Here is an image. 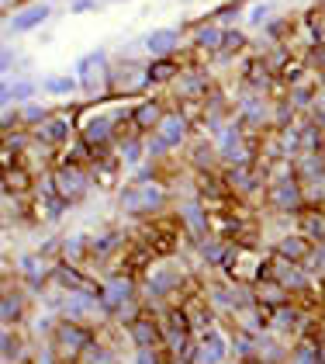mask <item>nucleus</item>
I'll return each instance as SVG.
<instances>
[{
	"instance_id": "nucleus-7",
	"label": "nucleus",
	"mask_w": 325,
	"mask_h": 364,
	"mask_svg": "<svg viewBox=\"0 0 325 364\" xmlns=\"http://www.w3.org/2000/svg\"><path fill=\"white\" fill-rule=\"evenodd\" d=\"M142 295V284H138L128 271H118V274H104L101 278V295H97V302H101V312L114 319V312L125 306V302H132Z\"/></svg>"
},
{
	"instance_id": "nucleus-3",
	"label": "nucleus",
	"mask_w": 325,
	"mask_h": 364,
	"mask_svg": "<svg viewBox=\"0 0 325 364\" xmlns=\"http://www.w3.org/2000/svg\"><path fill=\"white\" fill-rule=\"evenodd\" d=\"M45 340H49V347L55 350V358L62 364H80L83 354L97 343V336H94V330L87 323H70V319H59V326Z\"/></svg>"
},
{
	"instance_id": "nucleus-21",
	"label": "nucleus",
	"mask_w": 325,
	"mask_h": 364,
	"mask_svg": "<svg viewBox=\"0 0 325 364\" xmlns=\"http://www.w3.org/2000/svg\"><path fill=\"white\" fill-rule=\"evenodd\" d=\"M114 156L121 160V167H125V170L142 167V164L149 160V153H145V136H138V132H132V136H121V139L114 142Z\"/></svg>"
},
{
	"instance_id": "nucleus-5",
	"label": "nucleus",
	"mask_w": 325,
	"mask_h": 364,
	"mask_svg": "<svg viewBox=\"0 0 325 364\" xmlns=\"http://www.w3.org/2000/svg\"><path fill=\"white\" fill-rule=\"evenodd\" d=\"M49 173H53V184L55 191H59V198H66L70 205H80V201H87L90 198V191H94V173H90V167H83V164H55V167H49Z\"/></svg>"
},
{
	"instance_id": "nucleus-25",
	"label": "nucleus",
	"mask_w": 325,
	"mask_h": 364,
	"mask_svg": "<svg viewBox=\"0 0 325 364\" xmlns=\"http://www.w3.org/2000/svg\"><path fill=\"white\" fill-rule=\"evenodd\" d=\"M53 114H55V108L31 101V105H21V125H25L28 132H35V129H38V125H45Z\"/></svg>"
},
{
	"instance_id": "nucleus-11",
	"label": "nucleus",
	"mask_w": 325,
	"mask_h": 364,
	"mask_svg": "<svg viewBox=\"0 0 325 364\" xmlns=\"http://www.w3.org/2000/svg\"><path fill=\"white\" fill-rule=\"evenodd\" d=\"M145 42V56L149 59H162V56H177L180 46H184V28L177 25H166V28H153L142 35Z\"/></svg>"
},
{
	"instance_id": "nucleus-4",
	"label": "nucleus",
	"mask_w": 325,
	"mask_h": 364,
	"mask_svg": "<svg viewBox=\"0 0 325 364\" xmlns=\"http://www.w3.org/2000/svg\"><path fill=\"white\" fill-rule=\"evenodd\" d=\"M121 118L114 112H97V108H83L77 118V136H80L90 149H114V142L121 136Z\"/></svg>"
},
{
	"instance_id": "nucleus-24",
	"label": "nucleus",
	"mask_w": 325,
	"mask_h": 364,
	"mask_svg": "<svg viewBox=\"0 0 325 364\" xmlns=\"http://www.w3.org/2000/svg\"><path fill=\"white\" fill-rule=\"evenodd\" d=\"M0 358H4V364H18L28 358V343L25 336L18 333V326H4V333H0Z\"/></svg>"
},
{
	"instance_id": "nucleus-16",
	"label": "nucleus",
	"mask_w": 325,
	"mask_h": 364,
	"mask_svg": "<svg viewBox=\"0 0 325 364\" xmlns=\"http://www.w3.org/2000/svg\"><path fill=\"white\" fill-rule=\"evenodd\" d=\"M187 63H180L177 56H162V59H145V77H149V87H173L180 80Z\"/></svg>"
},
{
	"instance_id": "nucleus-32",
	"label": "nucleus",
	"mask_w": 325,
	"mask_h": 364,
	"mask_svg": "<svg viewBox=\"0 0 325 364\" xmlns=\"http://www.w3.org/2000/svg\"><path fill=\"white\" fill-rule=\"evenodd\" d=\"M111 4H128V0H111Z\"/></svg>"
},
{
	"instance_id": "nucleus-30",
	"label": "nucleus",
	"mask_w": 325,
	"mask_h": 364,
	"mask_svg": "<svg viewBox=\"0 0 325 364\" xmlns=\"http://www.w3.org/2000/svg\"><path fill=\"white\" fill-rule=\"evenodd\" d=\"M308 66L312 70H319V77L325 73V42H319V46H308Z\"/></svg>"
},
{
	"instance_id": "nucleus-9",
	"label": "nucleus",
	"mask_w": 325,
	"mask_h": 364,
	"mask_svg": "<svg viewBox=\"0 0 325 364\" xmlns=\"http://www.w3.org/2000/svg\"><path fill=\"white\" fill-rule=\"evenodd\" d=\"M160 132L162 139H166V146L177 153V149H184V146H190V132H194V118H190L180 105H170V112H166V118L160 122Z\"/></svg>"
},
{
	"instance_id": "nucleus-23",
	"label": "nucleus",
	"mask_w": 325,
	"mask_h": 364,
	"mask_svg": "<svg viewBox=\"0 0 325 364\" xmlns=\"http://www.w3.org/2000/svg\"><path fill=\"white\" fill-rule=\"evenodd\" d=\"M42 94L59 97V101H70L80 94V77L77 73H45L42 77Z\"/></svg>"
},
{
	"instance_id": "nucleus-33",
	"label": "nucleus",
	"mask_w": 325,
	"mask_h": 364,
	"mask_svg": "<svg viewBox=\"0 0 325 364\" xmlns=\"http://www.w3.org/2000/svg\"><path fill=\"white\" fill-rule=\"evenodd\" d=\"M322 336H325V323H322Z\"/></svg>"
},
{
	"instance_id": "nucleus-20",
	"label": "nucleus",
	"mask_w": 325,
	"mask_h": 364,
	"mask_svg": "<svg viewBox=\"0 0 325 364\" xmlns=\"http://www.w3.org/2000/svg\"><path fill=\"white\" fill-rule=\"evenodd\" d=\"M277 257H284V260H294V264H304L308 257H312V250H315V243L304 236V232H284L277 243L270 247Z\"/></svg>"
},
{
	"instance_id": "nucleus-8",
	"label": "nucleus",
	"mask_w": 325,
	"mask_h": 364,
	"mask_svg": "<svg viewBox=\"0 0 325 364\" xmlns=\"http://www.w3.org/2000/svg\"><path fill=\"white\" fill-rule=\"evenodd\" d=\"M35 139L45 142V146H49V149H55V153H62L70 142L77 139V118H73V114L55 112L45 125H38V129H35Z\"/></svg>"
},
{
	"instance_id": "nucleus-2",
	"label": "nucleus",
	"mask_w": 325,
	"mask_h": 364,
	"mask_svg": "<svg viewBox=\"0 0 325 364\" xmlns=\"http://www.w3.org/2000/svg\"><path fill=\"white\" fill-rule=\"evenodd\" d=\"M187 271H184V264L180 260H173V257H156V260H149V267H145V274H142V299L149 302H166V299H173L177 291H184V284H187Z\"/></svg>"
},
{
	"instance_id": "nucleus-15",
	"label": "nucleus",
	"mask_w": 325,
	"mask_h": 364,
	"mask_svg": "<svg viewBox=\"0 0 325 364\" xmlns=\"http://www.w3.org/2000/svg\"><path fill=\"white\" fill-rule=\"evenodd\" d=\"M170 112V105L162 101V97H142L136 105V112H132V125H136V132L142 136H149V132H156L160 129V122L166 118Z\"/></svg>"
},
{
	"instance_id": "nucleus-22",
	"label": "nucleus",
	"mask_w": 325,
	"mask_h": 364,
	"mask_svg": "<svg viewBox=\"0 0 325 364\" xmlns=\"http://www.w3.org/2000/svg\"><path fill=\"white\" fill-rule=\"evenodd\" d=\"M187 167L194 170V173H201V170H218V167H221L215 139H190V146H187Z\"/></svg>"
},
{
	"instance_id": "nucleus-29",
	"label": "nucleus",
	"mask_w": 325,
	"mask_h": 364,
	"mask_svg": "<svg viewBox=\"0 0 325 364\" xmlns=\"http://www.w3.org/2000/svg\"><path fill=\"white\" fill-rule=\"evenodd\" d=\"M145 153H149V160L162 164V160H166V156H170L173 149L166 146V139H162L160 132H149V136H145Z\"/></svg>"
},
{
	"instance_id": "nucleus-13",
	"label": "nucleus",
	"mask_w": 325,
	"mask_h": 364,
	"mask_svg": "<svg viewBox=\"0 0 325 364\" xmlns=\"http://www.w3.org/2000/svg\"><path fill=\"white\" fill-rule=\"evenodd\" d=\"M232 354V336H225L218 326H208L197 336V364H225Z\"/></svg>"
},
{
	"instance_id": "nucleus-6",
	"label": "nucleus",
	"mask_w": 325,
	"mask_h": 364,
	"mask_svg": "<svg viewBox=\"0 0 325 364\" xmlns=\"http://www.w3.org/2000/svg\"><path fill=\"white\" fill-rule=\"evenodd\" d=\"M263 198H267V205H270L277 215H294V219H298L301 212L308 208V191H304V184H301L298 173L267 184V195Z\"/></svg>"
},
{
	"instance_id": "nucleus-19",
	"label": "nucleus",
	"mask_w": 325,
	"mask_h": 364,
	"mask_svg": "<svg viewBox=\"0 0 325 364\" xmlns=\"http://www.w3.org/2000/svg\"><path fill=\"white\" fill-rule=\"evenodd\" d=\"M221 38H225V25H218L215 18L197 21V25H194V31H190L194 49H197V53H208V56H215L218 49H221Z\"/></svg>"
},
{
	"instance_id": "nucleus-1",
	"label": "nucleus",
	"mask_w": 325,
	"mask_h": 364,
	"mask_svg": "<svg viewBox=\"0 0 325 364\" xmlns=\"http://www.w3.org/2000/svg\"><path fill=\"white\" fill-rule=\"evenodd\" d=\"M114 205H118V212L121 215H128V219H156L166 212V205H170V188L162 184V181H153V184H121L118 191H114Z\"/></svg>"
},
{
	"instance_id": "nucleus-28",
	"label": "nucleus",
	"mask_w": 325,
	"mask_h": 364,
	"mask_svg": "<svg viewBox=\"0 0 325 364\" xmlns=\"http://www.w3.org/2000/svg\"><path fill=\"white\" fill-rule=\"evenodd\" d=\"M80 364H118V354L111 350V343H104V340H97L87 354H83Z\"/></svg>"
},
{
	"instance_id": "nucleus-17",
	"label": "nucleus",
	"mask_w": 325,
	"mask_h": 364,
	"mask_svg": "<svg viewBox=\"0 0 325 364\" xmlns=\"http://www.w3.org/2000/svg\"><path fill=\"white\" fill-rule=\"evenodd\" d=\"M28 302H31V295H28L25 288H4V306H0V323L4 326H21L28 319Z\"/></svg>"
},
{
	"instance_id": "nucleus-27",
	"label": "nucleus",
	"mask_w": 325,
	"mask_h": 364,
	"mask_svg": "<svg viewBox=\"0 0 325 364\" xmlns=\"http://www.w3.org/2000/svg\"><path fill=\"white\" fill-rule=\"evenodd\" d=\"M243 11H246V0H228V4H221L218 11H211L208 18H215L218 25H225V28H232V21L243 18Z\"/></svg>"
},
{
	"instance_id": "nucleus-14",
	"label": "nucleus",
	"mask_w": 325,
	"mask_h": 364,
	"mask_svg": "<svg viewBox=\"0 0 325 364\" xmlns=\"http://www.w3.org/2000/svg\"><path fill=\"white\" fill-rule=\"evenodd\" d=\"M38 90H42V80H35V77H28V73H14V77H4L0 101L21 108V105H31V101L38 97Z\"/></svg>"
},
{
	"instance_id": "nucleus-31",
	"label": "nucleus",
	"mask_w": 325,
	"mask_h": 364,
	"mask_svg": "<svg viewBox=\"0 0 325 364\" xmlns=\"http://www.w3.org/2000/svg\"><path fill=\"white\" fill-rule=\"evenodd\" d=\"M101 11V0H70V14L80 18V14H97Z\"/></svg>"
},
{
	"instance_id": "nucleus-12",
	"label": "nucleus",
	"mask_w": 325,
	"mask_h": 364,
	"mask_svg": "<svg viewBox=\"0 0 325 364\" xmlns=\"http://www.w3.org/2000/svg\"><path fill=\"white\" fill-rule=\"evenodd\" d=\"M125 336L132 340V347H166L162 343V319H160V312H153V306L125 330Z\"/></svg>"
},
{
	"instance_id": "nucleus-26",
	"label": "nucleus",
	"mask_w": 325,
	"mask_h": 364,
	"mask_svg": "<svg viewBox=\"0 0 325 364\" xmlns=\"http://www.w3.org/2000/svg\"><path fill=\"white\" fill-rule=\"evenodd\" d=\"M273 11H277L273 0H256V4L249 7V14H246V28H260V25H267V21L273 18Z\"/></svg>"
},
{
	"instance_id": "nucleus-10",
	"label": "nucleus",
	"mask_w": 325,
	"mask_h": 364,
	"mask_svg": "<svg viewBox=\"0 0 325 364\" xmlns=\"http://www.w3.org/2000/svg\"><path fill=\"white\" fill-rule=\"evenodd\" d=\"M53 18V4L45 0H35V4H28V7H18V11H11L7 14V21H4V28L11 31V35H28V31L42 28L45 21Z\"/></svg>"
},
{
	"instance_id": "nucleus-18",
	"label": "nucleus",
	"mask_w": 325,
	"mask_h": 364,
	"mask_svg": "<svg viewBox=\"0 0 325 364\" xmlns=\"http://www.w3.org/2000/svg\"><path fill=\"white\" fill-rule=\"evenodd\" d=\"M253 288H256V306L260 309H277V306H287V302H294V299H298L284 281H277V278L256 281Z\"/></svg>"
}]
</instances>
